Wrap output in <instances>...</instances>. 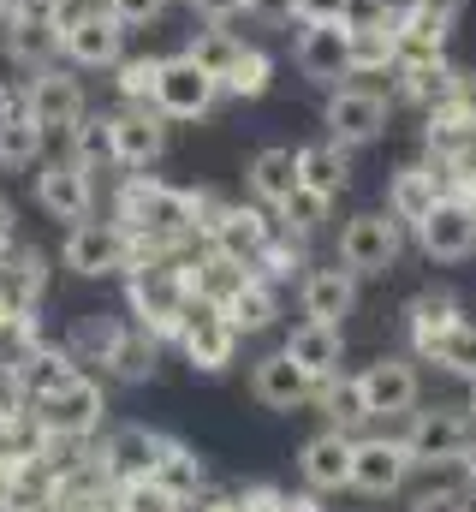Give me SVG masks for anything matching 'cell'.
<instances>
[{
	"instance_id": "45",
	"label": "cell",
	"mask_w": 476,
	"mask_h": 512,
	"mask_svg": "<svg viewBox=\"0 0 476 512\" xmlns=\"http://www.w3.org/2000/svg\"><path fill=\"white\" fill-rule=\"evenodd\" d=\"M411 512H471V495L465 489H429L411 501Z\"/></svg>"
},
{
	"instance_id": "10",
	"label": "cell",
	"mask_w": 476,
	"mask_h": 512,
	"mask_svg": "<svg viewBox=\"0 0 476 512\" xmlns=\"http://www.w3.org/2000/svg\"><path fill=\"white\" fill-rule=\"evenodd\" d=\"M238 340H244V334L227 322V310H221V304H191V310H185L179 346H185L191 370H203V376H221V370L238 358Z\"/></svg>"
},
{
	"instance_id": "26",
	"label": "cell",
	"mask_w": 476,
	"mask_h": 512,
	"mask_svg": "<svg viewBox=\"0 0 476 512\" xmlns=\"http://www.w3.org/2000/svg\"><path fill=\"white\" fill-rule=\"evenodd\" d=\"M161 447H167V435H149V429H119V435H108V447H102V471H108L114 483H143V477H155Z\"/></svg>"
},
{
	"instance_id": "34",
	"label": "cell",
	"mask_w": 476,
	"mask_h": 512,
	"mask_svg": "<svg viewBox=\"0 0 476 512\" xmlns=\"http://www.w3.org/2000/svg\"><path fill=\"white\" fill-rule=\"evenodd\" d=\"M125 346V328H119V316H84L78 328H72V340H66V352L72 358H90V364H114V352Z\"/></svg>"
},
{
	"instance_id": "13",
	"label": "cell",
	"mask_w": 476,
	"mask_h": 512,
	"mask_svg": "<svg viewBox=\"0 0 476 512\" xmlns=\"http://www.w3.org/2000/svg\"><path fill=\"white\" fill-rule=\"evenodd\" d=\"M328 137L334 143H346V149H357V143H375L381 131H387V96L381 90H369V84H340L334 96H328Z\"/></svg>"
},
{
	"instance_id": "53",
	"label": "cell",
	"mask_w": 476,
	"mask_h": 512,
	"mask_svg": "<svg viewBox=\"0 0 476 512\" xmlns=\"http://www.w3.org/2000/svg\"><path fill=\"white\" fill-rule=\"evenodd\" d=\"M60 512H102V501H66Z\"/></svg>"
},
{
	"instance_id": "17",
	"label": "cell",
	"mask_w": 476,
	"mask_h": 512,
	"mask_svg": "<svg viewBox=\"0 0 476 512\" xmlns=\"http://www.w3.org/2000/svg\"><path fill=\"white\" fill-rule=\"evenodd\" d=\"M0 36H6V60H12L18 72H48V66L66 60V48H60V18H48V12H12Z\"/></svg>"
},
{
	"instance_id": "49",
	"label": "cell",
	"mask_w": 476,
	"mask_h": 512,
	"mask_svg": "<svg viewBox=\"0 0 476 512\" xmlns=\"http://www.w3.org/2000/svg\"><path fill=\"white\" fill-rule=\"evenodd\" d=\"M78 0H12V12H48V18H66Z\"/></svg>"
},
{
	"instance_id": "38",
	"label": "cell",
	"mask_w": 476,
	"mask_h": 512,
	"mask_svg": "<svg viewBox=\"0 0 476 512\" xmlns=\"http://www.w3.org/2000/svg\"><path fill=\"white\" fill-rule=\"evenodd\" d=\"M268 84H274V60L256 48V42H244V54H238V66L221 78V90L238 96V102H256V96H268Z\"/></svg>"
},
{
	"instance_id": "35",
	"label": "cell",
	"mask_w": 476,
	"mask_h": 512,
	"mask_svg": "<svg viewBox=\"0 0 476 512\" xmlns=\"http://www.w3.org/2000/svg\"><path fill=\"white\" fill-rule=\"evenodd\" d=\"M369 72H399V36H393V24L352 30V78H369Z\"/></svg>"
},
{
	"instance_id": "28",
	"label": "cell",
	"mask_w": 476,
	"mask_h": 512,
	"mask_svg": "<svg viewBox=\"0 0 476 512\" xmlns=\"http://www.w3.org/2000/svg\"><path fill=\"white\" fill-rule=\"evenodd\" d=\"M42 286H48V256L42 251H30V245L18 251V245H12V251L0 256V292H6V304H12L18 316H30V310L42 304Z\"/></svg>"
},
{
	"instance_id": "7",
	"label": "cell",
	"mask_w": 476,
	"mask_h": 512,
	"mask_svg": "<svg viewBox=\"0 0 476 512\" xmlns=\"http://www.w3.org/2000/svg\"><path fill=\"white\" fill-rule=\"evenodd\" d=\"M405 251V239H399V221L393 215H352L346 227H340V262L352 268L357 280H375V274H393V262Z\"/></svg>"
},
{
	"instance_id": "41",
	"label": "cell",
	"mask_w": 476,
	"mask_h": 512,
	"mask_svg": "<svg viewBox=\"0 0 476 512\" xmlns=\"http://www.w3.org/2000/svg\"><path fill=\"white\" fill-rule=\"evenodd\" d=\"M441 370H453V376H471L476 382V322H453L441 340H435V352H429Z\"/></svg>"
},
{
	"instance_id": "20",
	"label": "cell",
	"mask_w": 476,
	"mask_h": 512,
	"mask_svg": "<svg viewBox=\"0 0 476 512\" xmlns=\"http://www.w3.org/2000/svg\"><path fill=\"white\" fill-rule=\"evenodd\" d=\"M363 405H369V417H411L417 411V370L405 364V358H375L363 376Z\"/></svg>"
},
{
	"instance_id": "23",
	"label": "cell",
	"mask_w": 476,
	"mask_h": 512,
	"mask_svg": "<svg viewBox=\"0 0 476 512\" xmlns=\"http://www.w3.org/2000/svg\"><path fill=\"white\" fill-rule=\"evenodd\" d=\"M244 179H250V197H256L262 209H286V203L298 197V185H304V173H298V149H280V143L256 149Z\"/></svg>"
},
{
	"instance_id": "24",
	"label": "cell",
	"mask_w": 476,
	"mask_h": 512,
	"mask_svg": "<svg viewBox=\"0 0 476 512\" xmlns=\"http://www.w3.org/2000/svg\"><path fill=\"white\" fill-rule=\"evenodd\" d=\"M441 197H447L441 167H399V173H393V185H387V215H393L399 227H417Z\"/></svg>"
},
{
	"instance_id": "32",
	"label": "cell",
	"mask_w": 476,
	"mask_h": 512,
	"mask_svg": "<svg viewBox=\"0 0 476 512\" xmlns=\"http://www.w3.org/2000/svg\"><path fill=\"white\" fill-rule=\"evenodd\" d=\"M42 137H48V131L30 120L24 102L6 108V114H0V167H36V161H42Z\"/></svg>"
},
{
	"instance_id": "18",
	"label": "cell",
	"mask_w": 476,
	"mask_h": 512,
	"mask_svg": "<svg viewBox=\"0 0 476 512\" xmlns=\"http://www.w3.org/2000/svg\"><path fill=\"white\" fill-rule=\"evenodd\" d=\"M268 239H274V221L262 215V203H227L221 221L209 227V251L233 256L244 268H256V256L268 251Z\"/></svg>"
},
{
	"instance_id": "52",
	"label": "cell",
	"mask_w": 476,
	"mask_h": 512,
	"mask_svg": "<svg viewBox=\"0 0 476 512\" xmlns=\"http://www.w3.org/2000/svg\"><path fill=\"white\" fill-rule=\"evenodd\" d=\"M459 465H465V489H471V495H476V441H471V453H465Z\"/></svg>"
},
{
	"instance_id": "29",
	"label": "cell",
	"mask_w": 476,
	"mask_h": 512,
	"mask_svg": "<svg viewBox=\"0 0 476 512\" xmlns=\"http://www.w3.org/2000/svg\"><path fill=\"white\" fill-rule=\"evenodd\" d=\"M298 173H304V185L316 191V197H340L346 185H352V161H346V143H334V137H322V143H304L298 149Z\"/></svg>"
},
{
	"instance_id": "11",
	"label": "cell",
	"mask_w": 476,
	"mask_h": 512,
	"mask_svg": "<svg viewBox=\"0 0 476 512\" xmlns=\"http://www.w3.org/2000/svg\"><path fill=\"white\" fill-rule=\"evenodd\" d=\"M36 203H42L54 221H66V227L90 221V215H96L90 167H78L72 155H60V161H36Z\"/></svg>"
},
{
	"instance_id": "1",
	"label": "cell",
	"mask_w": 476,
	"mask_h": 512,
	"mask_svg": "<svg viewBox=\"0 0 476 512\" xmlns=\"http://www.w3.org/2000/svg\"><path fill=\"white\" fill-rule=\"evenodd\" d=\"M114 221L143 251H167L197 233V191H173L149 173H131L114 197Z\"/></svg>"
},
{
	"instance_id": "46",
	"label": "cell",
	"mask_w": 476,
	"mask_h": 512,
	"mask_svg": "<svg viewBox=\"0 0 476 512\" xmlns=\"http://www.w3.org/2000/svg\"><path fill=\"white\" fill-rule=\"evenodd\" d=\"M352 0H298V24H346Z\"/></svg>"
},
{
	"instance_id": "50",
	"label": "cell",
	"mask_w": 476,
	"mask_h": 512,
	"mask_svg": "<svg viewBox=\"0 0 476 512\" xmlns=\"http://www.w3.org/2000/svg\"><path fill=\"white\" fill-rule=\"evenodd\" d=\"M18 245V215H12V197H0V256Z\"/></svg>"
},
{
	"instance_id": "19",
	"label": "cell",
	"mask_w": 476,
	"mask_h": 512,
	"mask_svg": "<svg viewBox=\"0 0 476 512\" xmlns=\"http://www.w3.org/2000/svg\"><path fill=\"white\" fill-rule=\"evenodd\" d=\"M352 453H357V441L346 429H322V435L304 441L298 471H304V483L316 495H334V489H352Z\"/></svg>"
},
{
	"instance_id": "16",
	"label": "cell",
	"mask_w": 476,
	"mask_h": 512,
	"mask_svg": "<svg viewBox=\"0 0 476 512\" xmlns=\"http://www.w3.org/2000/svg\"><path fill=\"white\" fill-rule=\"evenodd\" d=\"M161 149H167V126H161V114L149 102L114 108V155L125 173H149L161 161Z\"/></svg>"
},
{
	"instance_id": "47",
	"label": "cell",
	"mask_w": 476,
	"mask_h": 512,
	"mask_svg": "<svg viewBox=\"0 0 476 512\" xmlns=\"http://www.w3.org/2000/svg\"><path fill=\"white\" fill-rule=\"evenodd\" d=\"M191 12L203 24H233L238 12H250V0H191Z\"/></svg>"
},
{
	"instance_id": "36",
	"label": "cell",
	"mask_w": 476,
	"mask_h": 512,
	"mask_svg": "<svg viewBox=\"0 0 476 512\" xmlns=\"http://www.w3.org/2000/svg\"><path fill=\"white\" fill-rule=\"evenodd\" d=\"M185 54H191V60H197L209 78H227V72L238 66V54H244V42H238L227 24H203V30L185 42Z\"/></svg>"
},
{
	"instance_id": "12",
	"label": "cell",
	"mask_w": 476,
	"mask_h": 512,
	"mask_svg": "<svg viewBox=\"0 0 476 512\" xmlns=\"http://www.w3.org/2000/svg\"><path fill=\"white\" fill-rule=\"evenodd\" d=\"M417 245H423L429 262H465V256H476V203L441 197V203L417 221Z\"/></svg>"
},
{
	"instance_id": "48",
	"label": "cell",
	"mask_w": 476,
	"mask_h": 512,
	"mask_svg": "<svg viewBox=\"0 0 476 512\" xmlns=\"http://www.w3.org/2000/svg\"><path fill=\"white\" fill-rule=\"evenodd\" d=\"M250 18H262V24H286V18H298V0H250Z\"/></svg>"
},
{
	"instance_id": "44",
	"label": "cell",
	"mask_w": 476,
	"mask_h": 512,
	"mask_svg": "<svg viewBox=\"0 0 476 512\" xmlns=\"http://www.w3.org/2000/svg\"><path fill=\"white\" fill-rule=\"evenodd\" d=\"M399 12H393V0H352L346 6V24L352 30H375V24H393Z\"/></svg>"
},
{
	"instance_id": "27",
	"label": "cell",
	"mask_w": 476,
	"mask_h": 512,
	"mask_svg": "<svg viewBox=\"0 0 476 512\" xmlns=\"http://www.w3.org/2000/svg\"><path fill=\"white\" fill-rule=\"evenodd\" d=\"M459 84H465V72H453L447 66V54L441 60H405L399 66V96L405 102H417V108H447V102H459Z\"/></svg>"
},
{
	"instance_id": "54",
	"label": "cell",
	"mask_w": 476,
	"mask_h": 512,
	"mask_svg": "<svg viewBox=\"0 0 476 512\" xmlns=\"http://www.w3.org/2000/svg\"><path fill=\"white\" fill-rule=\"evenodd\" d=\"M6 18H12V0H0V30H6Z\"/></svg>"
},
{
	"instance_id": "31",
	"label": "cell",
	"mask_w": 476,
	"mask_h": 512,
	"mask_svg": "<svg viewBox=\"0 0 476 512\" xmlns=\"http://www.w3.org/2000/svg\"><path fill=\"white\" fill-rule=\"evenodd\" d=\"M66 143H72V161L78 167H90V173H102V167H119V155H114V114H84L78 126L66 131Z\"/></svg>"
},
{
	"instance_id": "21",
	"label": "cell",
	"mask_w": 476,
	"mask_h": 512,
	"mask_svg": "<svg viewBox=\"0 0 476 512\" xmlns=\"http://www.w3.org/2000/svg\"><path fill=\"white\" fill-rule=\"evenodd\" d=\"M298 304H304V316L310 322H346L357 310V274L346 262H328V268H310L304 274V286H298Z\"/></svg>"
},
{
	"instance_id": "2",
	"label": "cell",
	"mask_w": 476,
	"mask_h": 512,
	"mask_svg": "<svg viewBox=\"0 0 476 512\" xmlns=\"http://www.w3.org/2000/svg\"><path fill=\"white\" fill-rule=\"evenodd\" d=\"M191 304H197V298H191V286H185V268H179V262H161V251L131 268V310L143 316V334H173V340H179Z\"/></svg>"
},
{
	"instance_id": "25",
	"label": "cell",
	"mask_w": 476,
	"mask_h": 512,
	"mask_svg": "<svg viewBox=\"0 0 476 512\" xmlns=\"http://www.w3.org/2000/svg\"><path fill=\"white\" fill-rule=\"evenodd\" d=\"M286 352L316 376V382H328V376H340V364H346V334L334 328V322H298L292 334H286Z\"/></svg>"
},
{
	"instance_id": "5",
	"label": "cell",
	"mask_w": 476,
	"mask_h": 512,
	"mask_svg": "<svg viewBox=\"0 0 476 512\" xmlns=\"http://www.w3.org/2000/svg\"><path fill=\"white\" fill-rule=\"evenodd\" d=\"M221 96H227V90H221V78H209L191 54H173V60L161 66V84H155V102H149V108H155L161 120L191 126V120H209Z\"/></svg>"
},
{
	"instance_id": "14",
	"label": "cell",
	"mask_w": 476,
	"mask_h": 512,
	"mask_svg": "<svg viewBox=\"0 0 476 512\" xmlns=\"http://www.w3.org/2000/svg\"><path fill=\"white\" fill-rule=\"evenodd\" d=\"M250 393H256V405H268V411H298V405L316 399V376L280 346V352H268V358L250 364Z\"/></svg>"
},
{
	"instance_id": "42",
	"label": "cell",
	"mask_w": 476,
	"mask_h": 512,
	"mask_svg": "<svg viewBox=\"0 0 476 512\" xmlns=\"http://www.w3.org/2000/svg\"><path fill=\"white\" fill-rule=\"evenodd\" d=\"M274 215H280V227H286V233H298V239H304V233H316V227L328 221V197H316L310 185H298V197H292L286 209H274Z\"/></svg>"
},
{
	"instance_id": "40",
	"label": "cell",
	"mask_w": 476,
	"mask_h": 512,
	"mask_svg": "<svg viewBox=\"0 0 476 512\" xmlns=\"http://www.w3.org/2000/svg\"><path fill=\"white\" fill-rule=\"evenodd\" d=\"M161 54H125L114 66V90L119 102H155V84H161Z\"/></svg>"
},
{
	"instance_id": "37",
	"label": "cell",
	"mask_w": 476,
	"mask_h": 512,
	"mask_svg": "<svg viewBox=\"0 0 476 512\" xmlns=\"http://www.w3.org/2000/svg\"><path fill=\"white\" fill-rule=\"evenodd\" d=\"M316 405L334 417V429H346L352 435L357 423H369V405H363V387H357V376L346 382V376H328V382H316Z\"/></svg>"
},
{
	"instance_id": "3",
	"label": "cell",
	"mask_w": 476,
	"mask_h": 512,
	"mask_svg": "<svg viewBox=\"0 0 476 512\" xmlns=\"http://www.w3.org/2000/svg\"><path fill=\"white\" fill-rule=\"evenodd\" d=\"M143 256H155V251H143L119 221H78L72 233H66V245H60V262L72 268V274H84V280H102V274H125V268H137Z\"/></svg>"
},
{
	"instance_id": "6",
	"label": "cell",
	"mask_w": 476,
	"mask_h": 512,
	"mask_svg": "<svg viewBox=\"0 0 476 512\" xmlns=\"http://www.w3.org/2000/svg\"><path fill=\"white\" fill-rule=\"evenodd\" d=\"M471 429L476 417L459 405H429V411H411V429H405V447L417 465H459L471 453Z\"/></svg>"
},
{
	"instance_id": "22",
	"label": "cell",
	"mask_w": 476,
	"mask_h": 512,
	"mask_svg": "<svg viewBox=\"0 0 476 512\" xmlns=\"http://www.w3.org/2000/svg\"><path fill=\"white\" fill-rule=\"evenodd\" d=\"M417 459H411V447L405 441H357L352 453V489L357 495H393L399 483H405V471H411Z\"/></svg>"
},
{
	"instance_id": "33",
	"label": "cell",
	"mask_w": 476,
	"mask_h": 512,
	"mask_svg": "<svg viewBox=\"0 0 476 512\" xmlns=\"http://www.w3.org/2000/svg\"><path fill=\"white\" fill-rule=\"evenodd\" d=\"M405 316H411V346H417L423 358L435 352V340H441L453 322H465V316H459V304H453L447 292H423V298H411V310H405Z\"/></svg>"
},
{
	"instance_id": "39",
	"label": "cell",
	"mask_w": 476,
	"mask_h": 512,
	"mask_svg": "<svg viewBox=\"0 0 476 512\" xmlns=\"http://www.w3.org/2000/svg\"><path fill=\"white\" fill-rule=\"evenodd\" d=\"M155 483L167 489V495H197V483H203V465H197V453L191 447H179L173 435H167V447H161V459H155Z\"/></svg>"
},
{
	"instance_id": "55",
	"label": "cell",
	"mask_w": 476,
	"mask_h": 512,
	"mask_svg": "<svg viewBox=\"0 0 476 512\" xmlns=\"http://www.w3.org/2000/svg\"><path fill=\"white\" fill-rule=\"evenodd\" d=\"M465 411H471V417H476V382H471V405H465Z\"/></svg>"
},
{
	"instance_id": "51",
	"label": "cell",
	"mask_w": 476,
	"mask_h": 512,
	"mask_svg": "<svg viewBox=\"0 0 476 512\" xmlns=\"http://www.w3.org/2000/svg\"><path fill=\"white\" fill-rule=\"evenodd\" d=\"M459 108L476 120V72H465V84H459Z\"/></svg>"
},
{
	"instance_id": "30",
	"label": "cell",
	"mask_w": 476,
	"mask_h": 512,
	"mask_svg": "<svg viewBox=\"0 0 476 512\" xmlns=\"http://www.w3.org/2000/svg\"><path fill=\"white\" fill-rule=\"evenodd\" d=\"M221 310H227V322H233L238 334H262V328H274V316H280V298H274V286H268L262 274H250L233 298L221 304Z\"/></svg>"
},
{
	"instance_id": "43",
	"label": "cell",
	"mask_w": 476,
	"mask_h": 512,
	"mask_svg": "<svg viewBox=\"0 0 476 512\" xmlns=\"http://www.w3.org/2000/svg\"><path fill=\"white\" fill-rule=\"evenodd\" d=\"M102 6L114 12L125 30H137V24H155V18L167 12V0H102Z\"/></svg>"
},
{
	"instance_id": "8",
	"label": "cell",
	"mask_w": 476,
	"mask_h": 512,
	"mask_svg": "<svg viewBox=\"0 0 476 512\" xmlns=\"http://www.w3.org/2000/svg\"><path fill=\"white\" fill-rule=\"evenodd\" d=\"M102 387L90 382V376H72V382H60L54 393H42L36 399V423L48 429V435H60V441H84V435H96L102 429Z\"/></svg>"
},
{
	"instance_id": "4",
	"label": "cell",
	"mask_w": 476,
	"mask_h": 512,
	"mask_svg": "<svg viewBox=\"0 0 476 512\" xmlns=\"http://www.w3.org/2000/svg\"><path fill=\"white\" fill-rule=\"evenodd\" d=\"M60 48H66V66H78V72H114L119 60H125V24L102 0L96 6L78 0L60 18Z\"/></svg>"
},
{
	"instance_id": "9",
	"label": "cell",
	"mask_w": 476,
	"mask_h": 512,
	"mask_svg": "<svg viewBox=\"0 0 476 512\" xmlns=\"http://www.w3.org/2000/svg\"><path fill=\"white\" fill-rule=\"evenodd\" d=\"M24 108L42 131H72L90 114V96H84V78H72V66H48V72H30Z\"/></svg>"
},
{
	"instance_id": "15",
	"label": "cell",
	"mask_w": 476,
	"mask_h": 512,
	"mask_svg": "<svg viewBox=\"0 0 476 512\" xmlns=\"http://www.w3.org/2000/svg\"><path fill=\"white\" fill-rule=\"evenodd\" d=\"M292 54H298V72L310 84L340 90V78H352V30L346 24H304Z\"/></svg>"
}]
</instances>
